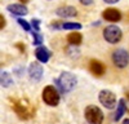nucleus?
<instances>
[{
  "mask_svg": "<svg viewBox=\"0 0 129 124\" xmlns=\"http://www.w3.org/2000/svg\"><path fill=\"white\" fill-rule=\"evenodd\" d=\"M12 83H13V80H12V78H10V75L8 74V72H2V85L3 87H9Z\"/></svg>",
  "mask_w": 129,
  "mask_h": 124,
  "instance_id": "dca6fc26",
  "label": "nucleus"
},
{
  "mask_svg": "<svg viewBox=\"0 0 129 124\" xmlns=\"http://www.w3.org/2000/svg\"><path fill=\"white\" fill-rule=\"evenodd\" d=\"M89 70L93 72L94 75L101 76V75H103V74H105V71H106V66L102 64V62H100V61L92 59V61H90V64H89Z\"/></svg>",
  "mask_w": 129,
  "mask_h": 124,
  "instance_id": "9d476101",
  "label": "nucleus"
},
{
  "mask_svg": "<svg viewBox=\"0 0 129 124\" xmlns=\"http://www.w3.org/2000/svg\"><path fill=\"white\" fill-rule=\"evenodd\" d=\"M126 100H128V101H126V109H129V95L126 96Z\"/></svg>",
  "mask_w": 129,
  "mask_h": 124,
  "instance_id": "393cba45",
  "label": "nucleus"
},
{
  "mask_svg": "<svg viewBox=\"0 0 129 124\" xmlns=\"http://www.w3.org/2000/svg\"><path fill=\"white\" fill-rule=\"evenodd\" d=\"M102 17H103L106 21H110V22H117V21L121 19V13H120L117 9L109 8V9L103 10Z\"/></svg>",
  "mask_w": 129,
  "mask_h": 124,
  "instance_id": "6e6552de",
  "label": "nucleus"
},
{
  "mask_svg": "<svg viewBox=\"0 0 129 124\" xmlns=\"http://www.w3.org/2000/svg\"><path fill=\"white\" fill-rule=\"evenodd\" d=\"M14 110H16L17 115H18L21 119H28L30 116L34 115V111H32V109H30L27 103H25V102H22V101L14 103Z\"/></svg>",
  "mask_w": 129,
  "mask_h": 124,
  "instance_id": "0eeeda50",
  "label": "nucleus"
},
{
  "mask_svg": "<svg viewBox=\"0 0 129 124\" xmlns=\"http://www.w3.org/2000/svg\"><path fill=\"white\" fill-rule=\"evenodd\" d=\"M79 2L83 4V5H90L93 3V0H79Z\"/></svg>",
  "mask_w": 129,
  "mask_h": 124,
  "instance_id": "412c9836",
  "label": "nucleus"
},
{
  "mask_svg": "<svg viewBox=\"0 0 129 124\" xmlns=\"http://www.w3.org/2000/svg\"><path fill=\"white\" fill-rule=\"evenodd\" d=\"M126 111V103L124 100H120L119 101V105H117V110H116V114H115V120H119L123 114Z\"/></svg>",
  "mask_w": 129,
  "mask_h": 124,
  "instance_id": "2eb2a0df",
  "label": "nucleus"
},
{
  "mask_svg": "<svg viewBox=\"0 0 129 124\" xmlns=\"http://www.w3.org/2000/svg\"><path fill=\"white\" fill-rule=\"evenodd\" d=\"M31 25H32V28H34V31H36V33H39V30H40V21L34 18L31 21Z\"/></svg>",
  "mask_w": 129,
  "mask_h": 124,
  "instance_id": "aec40b11",
  "label": "nucleus"
},
{
  "mask_svg": "<svg viewBox=\"0 0 129 124\" xmlns=\"http://www.w3.org/2000/svg\"><path fill=\"white\" fill-rule=\"evenodd\" d=\"M56 83L62 93H67V92L72 90L74 87L76 85V78L71 72H62Z\"/></svg>",
  "mask_w": 129,
  "mask_h": 124,
  "instance_id": "f257e3e1",
  "label": "nucleus"
},
{
  "mask_svg": "<svg viewBox=\"0 0 129 124\" xmlns=\"http://www.w3.org/2000/svg\"><path fill=\"white\" fill-rule=\"evenodd\" d=\"M98 98L106 109H114L116 106V96L110 90H101Z\"/></svg>",
  "mask_w": 129,
  "mask_h": 124,
  "instance_id": "423d86ee",
  "label": "nucleus"
},
{
  "mask_svg": "<svg viewBox=\"0 0 129 124\" xmlns=\"http://www.w3.org/2000/svg\"><path fill=\"white\" fill-rule=\"evenodd\" d=\"M7 9L9 10L10 13H13L16 16H26L28 13L27 8L23 4H10L7 7Z\"/></svg>",
  "mask_w": 129,
  "mask_h": 124,
  "instance_id": "f8f14e48",
  "label": "nucleus"
},
{
  "mask_svg": "<svg viewBox=\"0 0 129 124\" xmlns=\"http://www.w3.org/2000/svg\"><path fill=\"white\" fill-rule=\"evenodd\" d=\"M85 119L89 124H101L103 121V112L100 107L90 105L85 109Z\"/></svg>",
  "mask_w": 129,
  "mask_h": 124,
  "instance_id": "f03ea898",
  "label": "nucleus"
},
{
  "mask_svg": "<svg viewBox=\"0 0 129 124\" xmlns=\"http://www.w3.org/2000/svg\"><path fill=\"white\" fill-rule=\"evenodd\" d=\"M35 56H36V58H38L40 62H44V64H45V62L49 61L52 53L49 52L48 48H45V47H39V48H36V50H35Z\"/></svg>",
  "mask_w": 129,
  "mask_h": 124,
  "instance_id": "9b49d317",
  "label": "nucleus"
},
{
  "mask_svg": "<svg viewBox=\"0 0 129 124\" xmlns=\"http://www.w3.org/2000/svg\"><path fill=\"white\" fill-rule=\"evenodd\" d=\"M123 124H129V119H125V120L123 121Z\"/></svg>",
  "mask_w": 129,
  "mask_h": 124,
  "instance_id": "a878e982",
  "label": "nucleus"
},
{
  "mask_svg": "<svg viewBox=\"0 0 129 124\" xmlns=\"http://www.w3.org/2000/svg\"><path fill=\"white\" fill-rule=\"evenodd\" d=\"M32 36H34V45H40L43 43V36L39 33L34 31V33H32Z\"/></svg>",
  "mask_w": 129,
  "mask_h": 124,
  "instance_id": "a211bd4d",
  "label": "nucleus"
},
{
  "mask_svg": "<svg viewBox=\"0 0 129 124\" xmlns=\"http://www.w3.org/2000/svg\"><path fill=\"white\" fill-rule=\"evenodd\" d=\"M112 61L116 67L124 69L129 64V53L125 49H116L112 53Z\"/></svg>",
  "mask_w": 129,
  "mask_h": 124,
  "instance_id": "39448f33",
  "label": "nucleus"
},
{
  "mask_svg": "<svg viewBox=\"0 0 129 124\" xmlns=\"http://www.w3.org/2000/svg\"><path fill=\"white\" fill-rule=\"evenodd\" d=\"M62 28H64V30H79V28H81V25L75 23V22H64L62 25Z\"/></svg>",
  "mask_w": 129,
  "mask_h": 124,
  "instance_id": "f3484780",
  "label": "nucleus"
},
{
  "mask_svg": "<svg viewBox=\"0 0 129 124\" xmlns=\"http://www.w3.org/2000/svg\"><path fill=\"white\" fill-rule=\"evenodd\" d=\"M4 26H5V18H4L3 16H0V27L3 28Z\"/></svg>",
  "mask_w": 129,
  "mask_h": 124,
  "instance_id": "4be33fe9",
  "label": "nucleus"
},
{
  "mask_svg": "<svg viewBox=\"0 0 129 124\" xmlns=\"http://www.w3.org/2000/svg\"><path fill=\"white\" fill-rule=\"evenodd\" d=\"M16 47H18L21 52H25V45H22V44H19V43H18V44H16Z\"/></svg>",
  "mask_w": 129,
  "mask_h": 124,
  "instance_id": "b1692460",
  "label": "nucleus"
},
{
  "mask_svg": "<svg viewBox=\"0 0 129 124\" xmlns=\"http://www.w3.org/2000/svg\"><path fill=\"white\" fill-rule=\"evenodd\" d=\"M17 22L23 27V30H25V31H30V30H31V27H30V25H28L27 21H25V19H22V18H18Z\"/></svg>",
  "mask_w": 129,
  "mask_h": 124,
  "instance_id": "6ab92c4d",
  "label": "nucleus"
},
{
  "mask_svg": "<svg viewBox=\"0 0 129 124\" xmlns=\"http://www.w3.org/2000/svg\"><path fill=\"white\" fill-rule=\"evenodd\" d=\"M28 75L32 80L35 81H39L43 76V67L38 64V62H34V64H31L30 67H28Z\"/></svg>",
  "mask_w": 129,
  "mask_h": 124,
  "instance_id": "1a4fd4ad",
  "label": "nucleus"
},
{
  "mask_svg": "<svg viewBox=\"0 0 129 124\" xmlns=\"http://www.w3.org/2000/svg\"><path fill=\"white\" fill-rule=\"evenodd\" d=\"M121 36H123V33L117 26L111 25V26H107L103 30V38L106 39V41H109V43H111V44L119 43Z\"/></svg>",
  "mask_w": 129,
  "mask_h": 124,
  "instance_id": "20e7f679",
  "label": "nucleus"
},
{
  "mask_svg": "<svg viewBox=\"0 0 129 124\" xmlns=\"http://www.w3.org/2000/svg\"><path fill=\"white\" fill-rule=\"evenodd\" d=\"M105 3H107V4H115V3H117L119 0H103Z\"/></svg>",
  "mask_w": 129,
  "mask_h": 124,
  "instance_id": "5701e85b",
  "label": "nucleus"
},
{
  "mask_svg": "<svg viewBox=\"0 0 129 124\" xmlns=\"http://www.w3.org/2000/svg\"><path fill=\"white\" fill-rule=\"evenodd\" d=\"M43 100L49 106H57L59 102V93L54 87L48 85L43 90Z\"/></svg>",
  "mask_w": 129,
  "mask_h": 124,
  "instance_id": "7ed1b4c3",
  "label": "nucleus"
},
{
  "mask_svg": "<svg viewBox=\"0 0 129 124\" xmlns=\"http://www.w3.org/2000/svg\"><path fill=\"white\" fill-rule=\"evenodd\" d=\"M67 41L70 44H72V45H79L83 41V36H81L80 33H75L74 31V33L67 35Z\"/></svg>",
  "mask_w": 129,
  "mask_h": 124,
  "instance_id": "4468645a",
  "label": "nucleus"
},
{
  "mask_svg": "<svg viewBox=\"0 0 129 124\" xmlns=\"http://www.w3.org/2000/svg\"><path fill=\"white\" fill-rule=\"evenodd\" d=\"M59 17L62 18H69V17H75L78 14L76 12V9H75L74 7H61L57 9V12H56Z\"/></svg>",
  "mask_w": 129,
  "mask_h": 124,
  "instance_id": "ddd939ff",
  "label": "nucleus"
},
{
  "mask_svg": "<svg viewBox=\"0 0 129 124\" xmlns=\"http://www.w3.org/2000/svg\"><path fill=\"white\" fill-rule=\"evenodd\" d=\"M19 2H21V3H22V4H26V3L28 2V0H19Z\"/></svg>",
  "mask_w": 129,
  "mask_h": 124,
  "instance_id": "bb28decb",
  "label": "nucleus"
}]
</instances>
